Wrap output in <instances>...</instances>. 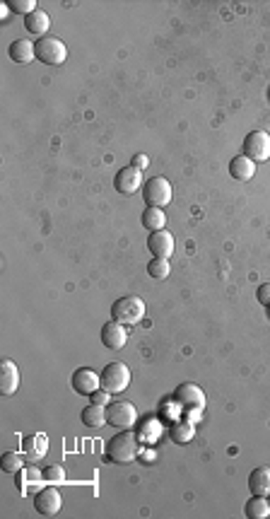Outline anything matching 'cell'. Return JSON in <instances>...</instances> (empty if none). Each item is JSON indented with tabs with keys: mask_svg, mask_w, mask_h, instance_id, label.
I'll return each mask as SVG.
<instances>
[{
	"mask_svg": "<svg viewBox=\"0 0 270 519\" xmlns=\"http://www.w3.org/2000/svg\"><path fill=\"white\" fill-rule=\"evenodd\" d=\"M143 172H140L138 167H123L118 169L116 179H113V186H116L118 193H123V196H131L138 189H143Z\"/></svg>",
	"mask_w": 270,
	"mask_h": 519,
	"instance_id": "10",
	"label": "cell"
},
{
	"mask_svg": "<svg viewBox=\"0 0 270 519\" xmlns=\"http://www.w3.org/2000/svg\"><path fill=\"white\" fill-rule=\"evenodd\" d=\"M34 49H36V61H41V63H46V65H61V63H65V58H68L65 44L58 37H51V34L36 39Z\"/></svg>",
	"mask_w": 270,
	"mask_h": 519,
	"instance_id": "5",
	"label": "cell"
},
{
	"mask_svg": "<svg viewBox=\"0 0 270 519\" xmlns=\"http://www.w3.org/2000/svg\"><path fill=\"white\" fill-rule=\"evenodd\" d=\"M19 389V369L13 360H3L0 362V392L3 397H13Z\"/></svg>",
	"mask_w": 270,
	"mask_h": 519,
	"instance_id": "15",
	"label": "cell"
},
{
	"mask_svg": "<svg viewBox=\"0 0 270 519\" xmlns=\"http://www.w3.org/2000/svg\"><path fill=\"white\" fill-rule=\"evenodd\" d=\"M268 312H270V307H268Z\"/></svg>",
	"mask_w": 270,
	"mask_h": 519,
	"instance_id": "33",
	"label": "cell"
},
{
	"mask_svg": "<svg viewBox=\"0 0 270 519\" xmlns=\"http://www.w3.org/2000/svg\"><path fill=\"white\" fill-rule=\"evenodd\" d=\"M140 220H143V227H148L150 232L164 230V225H167V215H164V210L162 208H152V205H148V208L143 210Z\"/></svg>",
	"mask_w": 270,
	"mask_h": 519,
	"instance_id": "22",
	"label": "cell"
},
{
	"mask_svg": "<svg viewBox=\"0 0 270 519\" xmlns=\"http://www.w3.org/2000/svg\"><path fill=\"white\" fill-rule=\"evenodd\" d=\"M41 474H44V483H51V486H56V483H63L65 481L63 466H46Z\"/></svg>",
	"mask_w": 270,
	"mask_h": 519,
	"instance_id": "28",
	"label": "cell"
},
{
	"mask_svg": "<svg viewBox=\"0 0 270 519\" xmlns=\"http://www.w3.org/2000/svg\"><path fill=\"white\" fill-rule=\"evenodd\" d=\"M268 502H270V495H268Z\"/></svg>",
	"mask_w": 270,
	"mask_h": 519,
	"instance_id": "32",
	"label": "cell"
},
{
	"mask_svg": "<svg viewBox=\"0 0 270 519\" xmlns=\"http://www.w3.org/2000/svg\"><path fill=\"white\" fill-rule=\"evenodd\" d=\"M41 481H44V474L36 469H19L17 474H15V486H17V490L22 493V495H27L29 488Z\"/></svg>",
	"mask_w": 270,
	"mask_h": 519,
	"instance_id": "23",
	"label": "cell"
},
{
	"mask_svg": "<svg viewBox=\"0 0 270 519\" xmlns=\"http://www.w3.org/2000/svg\"><path fill=\"white\" fill-rule=\"evenodd\" d=\"M8 56L15 61V63L27 65V63H32V61L36 58V49H34V44L29 39H15L13 44H10V49H8Z\"/></svg>",
	"mask_w": 270,
	"mask_h": 519,
	"instance_id": "16",
	"label": "cell"
},
{
	"mask_svg": "<svg viewBox=\"0 0 270 519\" xmlns=\"http://www.w3.org/2000/svg\"><path fill=\"white\" fill-rule=\"evenodd\" d=\"M51 27V17L44 13V10H34L32 15H27L24 17V29H27L29 34H36V37H46V32H49Z\"/></svg>",
	"mask_w": 270,
	"mask_h": 519,
	"instance_id": "20",
	"label": "cell"
},
{
	"mask_svg": "<svg viewBox=\"0 0 270 519\" xmlns=\"http://www.w3.org/2000/svg\"><path fill=\"white\" fill-rule=\"evenodd\" d=\"M148 249L154 259H169L174 254V237L167 230H157V232H150L148 237Z\"/></svg>",
	"mask_w": 270,
	"mask_h": 519,
	"instance_id": "14",
	"label": "cell"
},
{
	"mask_svg": "<svg viewBox=\"0 0 270 519\" xmlns=\"http://www.w3.org/2000/svg\"><path fill=\"white\" fill-rule=\"evenodd\" d=\"M256 300L261 302L263 307H270V280H268V282H261V285H258Z\"/></svg>",
	"mask_w": 270,
	"mask_h": 519,
	"instance_id": "29",
	"label": "cell"
},
{
	"mask_svg": "<svg viewBox=\"0 0 270 519\" xmlns=\"http://www.w3.org/2000/svg\"><path fill=\"white\" fill-rule=\"evenodd\" d=\"M248 490L253 495H270V466H258L248 474Z\"/></svg>",
	"mask_w": 270,
	"mask_h": 519,
	"instance_id": "17",
	"label": "cell"
},
{
	"mask_svg": "<svg viewBox=\"0 0 270 519\" xmlns=\"http://www.w3.org/2000/svg\"><path fill=\"white\" fill-rule=\"evenodd\" d=\"M131 164H133V167H138L140 172H143V169H148V167H150V157H148V155H135Z\"/></svg>",
	"mask_w": 270,
	"mask_h": 519,
	"instance_id": "31",
	"label": "cell"
},
{
	"mask_svg": "<svg viewBox=\"0 0 270 519\" xmlns=\"http://www.w3.org/2000/svg\"><path fill=\"white\" fill-rule=\"evenodd\" d=\"M5 5H8V10H10V13L24 15V17H27V15H32L34 10H39V8H36V3H34V0H8V3H5Z\"/></svg>",
	"mask_w": 270,
	"mask_h": 519,
	"instance_id": "27",
	"label": "cell"
},
{
	"mask_svg": "<svg viewBox=\"0 0 270 519\" xmlns=\"http://www.w3.org/2000/svg\"><path fill=\"white\" fill-rule=\"evenodd\" d=\"M109 397H111V394H109L106 389H97L95 394H90V401L97 406H109Z\"/></svg>",
	"mask_w": 270,
	"mask_h": 519,
	"instance_id": "30",
	"label": "cell"
},
{
	"mask_svg": "<svg viewBox=\"0 0 270 519\" xmlns=\"http://www.w3.org/2000/svg\"><path fill=\"white\" fill-rule=\"evenodd\" d=\"M244 515L248 519H266L270 517V502L263 495H251L244 505Z\"/></svg>",
	"mask_w": 270,
	"mask_h": 519,
	"instance_id": "21",
	"label": "cell"
},
{
	"mask_svg": "<svg viewBox=\"0 0 270 519\" xmlns=\"http://www.w3.org/2000/svg\"><path fill=\"white\" fill-rule=\"evenodd\" d=\"M230 174L235 182H251L256 174V162L248 160L246 155H239L230 162Z\"/></svg>",
	"mask_w": 270,
	"mask_h": 519,
	"instance_id": "18",
	"label": "cell"
},
{
	"mask_svg": "<svg viewBox=\"0 0 270 519\" xmlns=\"http://www.w3.org/2000/svg\"><path fill=\"white\" fill-rule=\"evenodd\" d=\"M102 389H106L109 394H123L131 384V369L126 362L116 360V362H109L106 367L100 372Z\"/></svg>",
	"mask_w": 270,
	"mask_h": 519,
	"instance_id": "4",
	"label": "cell"
},
{
	"mask_svg": "<svg viewBox=\"0 0 270 519\" xmlns=\"http://www.w3.org/2000/svg\"><path fill=\"white\" fill-rule=\"evenodd\" d=\"M193 435H196V430L191 420H179V423L171 428V438H174V442H181V445L193 440Z\"/></svg>",
	"mask_w": 270,
	"mask_h": 519,
	"instance_id": "25",
	"label": "cell"
},
{
	"mask_svg": "<svg viewBox=\"0 0 270 519\" xmlns=\"http://www.w3.org/2000/svg\"><path fill=\"white\" fill-rule=\"evenodd\" d=\"M24 456L17 454V452H5L3 459H0V466H3L5 474H17L19 469H24Z\"/></svg>",
	"mask_w": 270,
	"mask_h": 519,
	"instance_id": "26",
	"label": "cell"
},
{
	"mask_svg": "<svg viewBox=\"0 0 270 519\" xmlns=\"http://www.w3.org/2000/svg\"><path fill=\"white\" fill-rule=\"evenodd\" d=\"M138 452H140L138 435L131 433V430H121V433L113 435L106 442V459L113 461V464H131V461L138 459Z\"/></svg>",
	"mask_w": 270,
	"mask_h": 519,
	"instance_id": "1",
	"label": "cell"
},
{
	"mask_svg": "<svg viewBox=\"0 0 270 519\" xmlns=\"http://www.w3.org/2000/svg\"><path fill=\"white\" fill-rule=\"evenodd\" d=\"M61 507H63V497H61V493L56 490L54 486H46V488H39L34 495V510L39 512L41 517H56L61 512Z\"/></svg>",
	"mask_w": 270,
	"mask_h": 519,
	"instance_id": "9",
	"label": "cell"
},
{
	"mask_svg": "<svg viewBox=\"0 0 270 519\" xmlns=\"http://www.w3.org/2000/svg\"><path fill=\"white\" fill-rule=\"evenodd\" d=\"M244 155L253 162H266L270 157V136L266 131H251L244 138Z\"/></svg>",
	"mask_w": 270,
	"mask_h": 519,
	"instance_id": "8",
	"label": "cell"
},
{
	"mask_svg": "<svg viewBox=\"0 0 270 519\" xmlns=\"http://www.w3.org/2000/svg\"><path fill=\"white\" fill-rule=\"evenodd\" d=\"M128 341V331H126V324H118V321H106L102 326V343L104 348L109 351H121Z\"/></svg>",
	"mask_w": 270,
	"mask_h": 519,
	"instance_id": "13",
	"label": "cell"
},
{
	"mask_svg": "<svg viewBox=\"0 0 270 519\" xmlns=\"http://www.w3.org/2000/svg\"><path fill=\"white\" fill-rule=\"evenodd\" d=\"M171 196H174V191H171L169 179L152 177L150 182L143 184V198H145V203L152 205V208H164V205H169Z\"/></svg>",
	"mask_w": 270,
	"mask_h": 519,
	"instance_id": "7",
	"label": "cell"
},
{
	"mask_svg": "<svg viewBox=\"0 0 270 519\" xmlns=\"http://www.w3.org/2000/svg\"><path fill=\"white\" fill-rule=\"evenodd\" d=\"M106 423L116 430H131L138 423V408L131 401H111L106 406Z\"/></svg>",
	"mask_w": 270,
	"mask_h": 519,
	"instance_id": "6",
	"label": "cell"
},
{
	"mask_svg": "<svg viewBox=\"0 0 270 519\" xmlns=\"http://www.w3.org/2000/svg\"><path fill=\"white\" fill-rule=\"evenodd\" d=\"M174 404L181 408V413L189 415V420H198L202 408H205V394L198 384L193 382H184L174 389Z\"/></svg>",
	"mask_w": 270,
	"mask_h": 519,
	"instance_id": "2",
	"label": "cell"
},
{
	"mask_svg": "<svg viewBox=\"0 0 270 519\" xmlns=\"http://www.w3.org/2000/svg\"><path fill=\"white\" fill-rule=\"evenodd\" d=\"M46 454H49V438H46L44 433H34V435L22 438V456L29 464L44 459Z\"/></svg>",
	"mask_w": 270,
	"mask_h": 519,
	"instance_id": "12",
	"label": "cell"
},
{
	"mask_svg": "<svg viewBox=\"0 0 270 519\" xmlns=\"http://www.w3.org/2000/svg\"><path fill=\"white\" fill-rule=\"evenodd\" d=\"M143 317H145V302L140 300L138 295H126L111 305V319L118 324L133 326V324H138Z\"/></svg>",
	"mask_w": 270,
	"mask_h": 519,
	"instance_id": "3",
	"label": "cell"
},
{
	"mask_svg": "<svg viewBox=\"0 0 270 519\" xmlns=\"http://www.w3.org/2000/svg\"><path fill=\"white\" fill-rule=\"evenodd\" d=\"M72 389H75L80 397H90L97 389H102V379L95 369L90 367H80L72 372Z\"/></svg>",
	"mask_w": 270,
	"mask_h": 519,
	"instance_id": "11",
	"label": "cell"
},
{
	"mask_svg": "<svg viewBox=\"0 0 270 519\" xmlns=\"http://www.w3.org/2000/svg\"><path fill=\"white\" fill-rule=\"evenodd\" d=\"M171 273V266H169V259H152L148 264V276L154 280H167Z\"/></svg>",
	"mask_w": 270,
	"mask_h": 519,
	"instance_id": "24",
	"label": "cell"
},
{
	"mask_svg": "<svg viewBox=\"0 0 270 519\" xmlns=\"http://www.w3.org/2000/svg\"><path fill=\"white\" fill-rule=\"evenodd\" d=\"M80 420L85 428H92V430H100L106 425V408L104 406H97V404H90L82 408L80 413Z\"/></svg>",
	"mask_w": 270,
	"mask_h": 519,
	"instance_id": "19",
	"label": "cell"
}]
</instances>
